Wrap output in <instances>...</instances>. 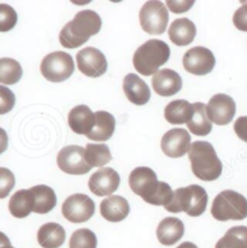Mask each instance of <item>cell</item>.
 <instances>
[{"label": "cell", "instance_id": "1", "mask_svg": "<svg viewBox=\"0 0 247 248\" xmlns=\"http://www.w3.org/2000/svg\"><path fill=\"white\" fill-rule=\"evenodd\" d=\"M101 28L100 16L93 10H83L68 22L59 34L61 45L65 48H76L86 44L91 36L99 33Z\"/></svg>", "mask_w": 247, "mask_h": 248}, {"label": "cell", "instance_id": "2", "mask_svg": "<svg viewBox=\"0 0 247 248\" xmlns=\"http://www.w3.org/2000/svg\"><path fill=\"white\" fill-rule=\"evenodd\" d=\"M188 158L191 160L192 171L199 180L209 182L221 176L223 165L211 143L206 141H194L189 148Z\"/></svg>", "mask_w": 247, "mask_h": 248}, {"label": "cell", "instance_id": "3", "mask_svg": "<svg viewBox=\"0 0 247 248\" xmlns=\"http://www.w3.org/2000/svg\"><path fill=\"white\" fill-rule=\"evenodd\" d=\"M170 48L162 40H148L135 51L133 65L135 70L144 76L155 75L159 68L168 62Z\"/></svg>", "mask_w": 247, "mask_h": 248}, {"label": "cell", "instance_id": "4", "mask_svg": "<svg viewBox=\"0 0 247 248\" xmlns=\"http://www.w3.org/2000/svg\"><path fill=\"white\" fill-rule=\"evenodd\" d=\"M207 199V193L204 188L192 185L175 190L171 202L164 208L168 212H186L191 217H199L206 210Z\"/></svg>", "mask_w": 247, "mask_h": 248}, {"label": "cell", "instance_id": "5", "mask_svg": "<svg viewBox=\"0 0 247 248\" xmlns=\"http://www.w3.org/2000/svg\"><path fill=\"white\" fill-rule=\"evenodd\" d=\"M211 215L215 219L221 222L245 219L247 218V199L234 190H223L215 198Z\"/></svg>", "mask_w": 247, "mask_h": 248}, {"label": "cell", "instance_id": "6", "mask_svg": "<svg viewBox=\"0 0 247 248\" xmlns=\"http://www.w3.org/2000/svg\"><path fill=\"white\" fill-rule=\"evenodd\" d=\"M75 64L70 54L57 51L47 54L43 59L40 71L49 82H63L73 75Z\"/></svg>", "mask_w": 247, "mask_h": 248}, {"label": "cell", "instance_id": "7", "mask_svg": "<svg viewBox=\"0 0 247 248\" xmlns=\"http://www.w3.org/2000/svg\"><path fill=\"white\" fill-rule=\"evenodd\" d=\"M140 26L151 35H160L165 31L169 22L168 9L162 1L151 0L145 2L139 14Z\"/></svg>", "mask_w": 247, "mask_h": 248}, {"label": "cell", "instance_id": "8", "mask_svg": "<svg viewBox=\"0 0 247 248\" xmlns=\"http://www.w3.org/2000/svg\"><path fill=\"white\" fill-rule=\"evenodd\" d=\"M129 186L133 193L141 197L147 204H151L159 188L160 181L157 180V175L152 169L140 166L130 172Z\"/></svg>", "mask_w": 247, "mask_h": 248}, {"label": "cell", "instance_id": "9", "mask_svg": "<svg viewBox=\"0 0 247 248\" xmlns=\"http://www.w3.org/2000/svg\"><path fill=\"white\" fill-rule=\"evenodd\" d=\"M95 204L88 195H70L62 206V213L71 223H83L93 217Z\"/></svg>", "mask_w": 247, "mask_h": 248}, {"label": "cell", "instance_id": "10", "mask_svg": "<svg viewBox=\"0 0 247 248\" xmlns=\"http://www.w3.org/2000/svg\"><path fill=\"white\" fill-rule=\"evenodd\" d=\"M57 164L69 175H85L92 169L85 160V148L76 145L62 148L57 155Z\"/></svg>", "mask_w": 247, "mask_h": 248}, {"label": "cell", "instance_id": "11", "mask_svg": "<svg viewBox=\"0 0 247 248\" xmlns=\"http://www.w3.org/2000/svg\"><path fill=\"white\" fill-rule=\"evenodd\" d=\"M185 69L187 73L197 76H202L210 74L215 68V56L209 48L202 46H197L188 49L182 59Z\"/></svg>", "mask_w": 247, "mask_h": 248}, {"label": "cell", "instance_id": "12", "mask_svg": "<svg viewBox=\"0 0 247 248\" xmlns=\"http://www.w3.org/2000/svg\"><path fill=\"white\" fill-rule=\"evenodd\" d=\"M77 68L88 78H100L108 70V61L103 52L94 47H86L76 54Z\"/></svg>", "mask_w": 247, "mask_h": 248}, {"label": "cell", "instance_id": "13", "mask_svg": "<svg viewBox=\"0 0 247 248\" xmlns=\"http://www.w3.org/2000/svg\"><path fill=\"white\" fill-rule=\"evenodd\" d=\"M236 105L233 98L227 94H216L206 105L207 117L217 125H227L235 116Z\"/></svg>", "mask_w": 247, "mask_h": 248}, {"label": "cell", "instance_id": "14", "mask_svg": "<svg viewBox=\"0 0 247 248\" xmlns=\"http://www.w3.org/2000/svg\"><path fill=\"white\" fill-rule=\"evenodd\" d=\"M191 135L182 128L170 129L163 135L160 147L163 153L170 158H181L189 152Z\"/></svg>", "mask_w": 247, "mask_h": 248}, {"label": "cell", "instance_id": "15", "mask_svg": "<svg viewBox=\"0 0 247 248\" xmlns=\"http://www.w3.org/2000/svg\"><path fill=\"white\" fill-rule=\"evenodd\" d=\"M120 182L117 171L112 168H101L91 176L88 187L97 197H111L120 187Z\"/></svg>", "mask_w": 247, "mask_h": 248}, {"label": "cell", "instance_id": "16", "mask_svg": "<svg viewBox=\"0 0 247 248\" xmlns=\"http://www.w3.org/2000/svg\"><path fill=\"white\" fill-rule=\"evenodd\" d=\"M154 93L160 96H171L179 93L182 88L181 76L171 69H163L152 78Z\"/></svg>", "mask_w": 247, "mask_h": 248}, {"label": "cell", "instance_id": "17", "mask_svg": "<svg viewBox=\"0 0 247 248\" xmlns=\"http://www.w3.org/2000/svg\"><path fill=\"white\" fill-rule=\"evenodd\" d=\"M68 122L74 133L87 135L94 128L95 113L86 105L75 106L69 112Z\"/></svg>", "mask_w": 247, "mask_h": 248}, {"label": "cell", "instance_id": "18", "mask_svg": "<svg viewBox=\"0 0 247 248\" xmlns=\"http://www.w3.org/2000/svg\"><path fill=\"white\" fill-rule=\"evenodd\" d=\"M129 202L121 195H111L100 204V213L106 220L112 223L121 222L129 215Z\"/></svg>", "mask_w": 247, "mask_h": 248}, {"label": "cell", "instance_id": "19", "mask_svg": "<svg viewBox=\"0 0 247 248\" xmlns=\"http://www.w3.org/2000/svg\"><path fill=\"white\" fill-rule=\"evenodd\" d=\"M123 92L130 103L135 105H145L151 98L148 86L135 74H128L123 80Z\"/></svg>", "mask_w": 247, "mask_h": 248}, {"label": "cell", "instance_id": "20", "mask_svg": "<svg viewBox=\"0 0 247 248\" xmlns=\"http://www.w3.org/2000/svg\"><path fill=\"white\" fill-rule=\"evenodd\" d=\"M185 225L179 218L167 217L158 224L157 237L163 246H172L182 239Z\"/></svg>", "mask_w": 247, "mask_h": 248}, {"label": "cell", "instance_id": "21", "mask_svg": "<svg viewBox=\"0 0 247 248\" xmlns=\"http://www.w3.org/2000/svg\"><path fill=\"white\" fill-rule=\"evenodd\" d=\"M170 40L176 46H187L192 44L196 39L197 28L196 24L188 18H179L175 19L170 26L169 31Z\"/></svg>", "mask_w": 247, "mask_h": 248}, {"label": "cell", "instance_id": "22", "mask_svg": "<svg viewBox=\"0 0 247 248\" xmlns=\"http://www.w3.org/2000/svg\"><path fill=\"white\" fill-rule=\"evenodd\" d=\"M35 199L31 189H21L15 193L9 202L10 213L15 218H26L34 212Z\"/></svg>", "mask_w": 247, "mask_h": 248}, {"label": "cell", "instance_id": "23", "mask_svg": "<svg viewBox=\"0 0 247 248\" xmlns=\"http://www.w3.org/2000/svg\"><path fill=\"white\" fill-rule=\"evenodd\" d=\"M116 128L115 117L106 111L95 112V124L87 138L93 141H108L113 135Z\"/></svg>", "mask_w": 247, "mask_h": 248}, {"label": "cell", "instance_id": "24", "mask_svg": "<svg viewBox=\"0 0 247 248\" xmlns=\"http://www.w3.org/2000/svg\"><path fill=\"white\" fill-rule=\"evenodd\" d=\"M193 104L180 99L168 104L164 110V117L170 124H187L193 117Z\"/></svg>", "mask_w": 247, "mask_h": 248}, {"label": "cell", "instance_id": "25", "mask_svg": "<svg viewBox=\"0 0 247 248\" xmlns=\"http://www.w3.org/2000/svg\"><path fill=\"white\" fill-rule=\"evenodd\" d=\"M65 241V230L58 223H46L39 229L38 242L43 248H59Z\"/></svg>", "mask_w": 247, "mask_h": 248}, {"label": "cell", "instance_id": "26", "mask_svg": "<svg viewBox=\"0 0 247 248\" xmlns=\"http://www.w3.org/2000/svg\"><path fill=\"white\" fill-rule=\"evenodd\" d=\"M31 190L35 199V207H34L35 213L46 215V213L51 212L57 205L56 193L48 186H35V187L31 188Z\"/></svg>", "mask_w": 247, "mask_h": 248}, {"label": "cell", "instance_id": "27", "mask_svg": "<svg viewBox=\"0 0 247 248\" xmlns=\"http://www.w3.org/2000/svg\"><path fill=\"white\" fill-rule=\"evenodd\" d=\"M194 113L192 120L187 123V128L189 131L198 136L209 135L212 130V122L207 117L206 105L202 103H194Z\"/></svg>", "mask_w": 247, "mask_h": 248}, {"label": "cell", "instance_id": "28", "mask_svg": "<svg viewBox=\"0 0 247 248\" xmlns=\"http://www.w3.org/2000/svg\"><path fill=\"white\" fill-rule=\"evenodd\" d=\"M110 148L105 143H88L85 148V160L91 168H103L111 162Z\"/></svg>", "mask_w": 247, "mask_h": 248}, {"label": "cell", "instance_id": "29", "mask_svg": "<svg viewBox=\"0 0 247 248\" xmlns=\"http://www.w3.org/2000/svg\"><path fill=\"white\" fill-rule=\"evenodd\" d=\"M215 248H247V227L231 228Z\"/></svg>", "mask_w": 247, "mask_h": 248}, {"label": "cell", "instance_id": "30", "mask_svg": "<svg viewBox=\"0 0 247 248\" xmlns=\"http://www.w3.org/2000/svg\"><path fill=\"white\" fill-rule=\"evenodd\" d=\"M22 66L12 58L0 59V82L4 84H16L22 78Z\"/></svg>", "mask_w": 247, "mask_h": 248}, {"label": "cell", "instance_id": "31", "mask_svg": "<svg viewBox=\"0 0 247 248\" xmlns=\"http://www.w3.org/2000/svg\"><path fill=\"white\" fill-rule=\"evenodd\" d=\"M98 240L90 229H78L73 232L69 241L70 248H97Z\"/></svg>", "mask_w": 247, "mask_h": 248}, {"label": "cell", "instance_id": "32", "mask_svg": "<svg viewBox=\"0 0 247 248\" xmlns=\"http://www.w3.org/2000/svg\"><path fill=\"white\" fill-rule=\"evenodd\" d=\"M17 14L14 7L6 4H0V31L5 33L16 26Z\"/></svg>", "mask_w": 247, "mask_h": 248}, {"label": "cell", "instance_id": "33", "mask_svg": "<svg viewBox=\"0 0 247 248\" xmlns=\"http://www.w3.org/2000/svg\"><path fill=\"white\" fill-rule=\"evenodd\" d=\"M15 187L14 173L6 168H0V199H5Z\"/></svg>", "mask_w": 247, "mask_h": 248}, {"label": "cell", "instance_id": "34", "mask_svg": "<svg viewBox=\"0 0 247 248\" xmlns=\"http://www.w3.org/2000/svg\"><path fill=\"white\" fill-rule=\"evenodd\" d=\"M15 101H16L15 94L5 86L0 87V113L1 115H5L14 108Z\"/></svg>", "mask_w": 247, "mask_h": 248}, {"label": "cell", "instance_id": "35", "mask_svg": "<svg viewBox=\"0 0 247 248\" xmlns=\"http://www.w3.org/2000/svg\"><path fill=\"white\" fill-rule=\"evenodd\" d=\"M233 23L239 31H247V4L236 10L233 16Z\"/></svg>", "mask_w": 247, "mask_h": 248}, {"label": "cell", "instance_id": "36", "mask_svg": "<svg viewBox=\"0 0 247 248\" xmlns=\"http://www.w3.org/2000/svg\"><path fill=\"white\" fill-rule=\"evenodd\" d=\"M165 5L174 14H184L193 6L194 1L193 0H189V1H170L169 0V1L165 2Z\"/></svg>", "mask_w": 247, "mask_h": 248}, {"label": "cell", "instance_id": "37", "mask_svg": "<svg viewBox=\"0 0 247 248\" xmlns=\"http://www.w3.org/2000/svg\"><path fill=\"white\" fill-rule=\"evenodd\" d=\"M234 131L240 140L247 142V116L239 117L234 123Z\"/></svg>", "mask_w": 247, "mask_h": 248}, {"label": "cell", "instance_id": "38", "mask_svg": "<svg viewBox=\"0 0 247 248\" xmlns=\"http://www.w3.org/2000/svg\"><path fill=\"white\" fill-rule=\"evenodd\" d=\"M1 242H0V248H14L11 246V244H10V241L7 240L6 235L4 234V232H1Z\"/></svg>", "mask_w": 247, "mask_h": 248}, {"label": "cell", "instance_id": "39", "mask_svg": "<svg viewBox=\"0 0 247 248\" xmlns=\"http://www.w3.org/2000/svg\"><path fill=\"white\" fill-rule=\"evenodd\" d=\"M177 248H198V247L194 244H192V242L187 241V242H184V244L180 245Z\"/></svg>", "mask_w": 247, "mask_h": 248}]
</instances>
